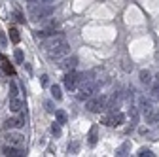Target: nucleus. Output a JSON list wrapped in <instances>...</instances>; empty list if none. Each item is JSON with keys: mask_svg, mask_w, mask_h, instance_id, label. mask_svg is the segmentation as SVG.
Segmentation results:
<instances>
[{"mask_svg": "<svg viewBox=\"0 0 159 157\" xmlns=\"http://www.w3.org/2000/svg\"><path fill=\"white\" fill-rule=\"evenodd\" d=\"M44 106H46V110H48L49 114H53V112H55V108H53V102H51V101H46V102H44Z\"/></svg>", "mask_w": 159, "mask_h": 157, "instance_id": "25", "label": "nucleus"}, {"mask_svg": "<svg viewBox=\"0 0 159 157\" xmlns=\"http://www.w3.org/2000/svg\"><path fill=\"white\" fill-rule=\"evenodd\" d=\"M2 153H4L6 157H23V155H25V151H23L21 148H19V146H11V144L4 146Z\"/></svg>", "mask_w": 159, "mask_h": 157, "instance_id": "8", "label": "nucleus"}, {"mask_svg": "<svg viewBox=\"0 0 159 157\" xmlns=\"http://www.w3.org/2000/svg\"><path fill=\"white\" fill-rule=\"evenodd\" d=\"M32 4H40V6H53L55 0H30Z\"/></svg>", "mask_w": 159, "mask_h": 157, "instance_id": "22", "label": "nucleus"}, {"mask_svg": "<svg viewBox=\"0 0 159 157\" xmlns=\"http://www.w3.org/2000/svg\"><path fill=\"white\" fill-rule=\"evenodd\" d=\"M51 132H53L55 136H59V134H61V123H59V121H55V123L51 125Z\"/></svg>", "mask_w": 159, "mask_h": 157, "instance_id": "24", "label": "nucleus"}, {"mask_svg": "<svg viewBox=\"0 0 159 157\" xmlns=\"http://www.w3.org/2000/svg\"><path fill=\"white\" fill-rule=\"evenodd\" d=\"M15 17H17V21H19V23H25V17H23L21 13H19V11L15 13Z\"/></svg>", "mask_w": 159, "mask_h": 157, "instance_id": "30", "label": "nucleus"}, {"mask_svg": "<svg viewBox=\"0 0 159 157\" xmlns=\"http://www.w3.org/2000/svg\"><path fill=\"white\" fill-rule=\"evenodd\" d=\"M2 68H4V72H6L8 76H13V74H15L13 66H11V65L8 63V59H4V57H2Z\"/></svg>", "mask_w": 159, "mask_h": 157, "instance_id": "17", "label": "nucleus"}, {"mask_svg": "<svg viewBox=\"0 0 159 157\" xmlns=\"http://www.w3.org/2000/svg\"><path fill=\"white\" fill-rule=\"evenodd\" d=\"M10 96H17V85L11 82V85H10Z\"/></svg>", "mask_w": 159, "mask_h": 157, "instance_id": "27", "label": "nucleus"}, {"mask_svg": "<svg viewBox=\"0 0 159 157\" xmlns=\"http://www.w3.org/2000/svg\"><path fill=\"white\" fill-rule=\"evenodd\" d=\"M0 44L6 46V36H4V32H2V30H0Z\"/></svg>", "mask_w": 159, "mask_h": 157, "instance_id": "29", "label": "nucleus"}, {"mask_svg": "<svg viewBox=\"0 0 159 157\" xmlns=\"http://www.w3.org/2000/svg\"><path fill=\"white\" fill-rule=\"evenodd\" d=\"M76 66H78V59H76V57H68V55L63 59V63H61V68H63L65 72H70V70H74Z\"/></svg>", "mask_w": 159, "mask_h": 157, "instance_id": "10", "label": "nucleus"}, {"mask_svg": "<svg viewBox=\"0 0 159 157\" xmlns=\"http://www.w3.org/2000/svg\"><path fill=\"white\" fill-rule=\"evenodd\" d=\"M123 68H125V70H133V63L129 65V61H125V65H123Z\"/></svg>", "mask_w": 159, "mask_h": 157, "instance_id": "31", "label": "nucleus"}, {"mask_svg": "<svg viewBox=\"0 0 159 157\" xmlns=\"http://www.w3.org/2000/svg\"><path fill=\"white\" fill-rule=\"evenodd\" d=\"M53 13V6H40V4H29V15L32 19H48Z\"/></svg>", "mask_w": 159, "mask_h": 157, "instance_id": "1", "label": "nucleus"}, {"mask_svg": "<svg viewBox=\"0 0 159 157\" xmlns=\"http://www.w3.org/2000/svg\"><path fill=\"white\" fill-rule=\"evenodd\" d=\"M136 155H138V157H153L155 153H153L152 150H146V148H142V150H140V151H138Z\"/></svg>", "mask_w": 159, "mask_h": 157, "instance_id": "21", "label": "nucleus"}, {"mask_svg": "<svg viewBox=\"0 0 159 157\" xmlns=\"http://www.w3.org/2000/svg\"><path fill=\"white\" fill-rule=\"evenodd\" d=\"M95 144H97V127H93L89 132V146H95Z\"/></svg>", "mask_w": 159, "mask_h": 157, "instance_id": "20", "label": "nucleus"}, {"mask_svg": "<svg viewBox=\"0 0 159 157\" xmlns=\"http://www.w3.org/2000/svg\"><path fill=\"white\" fill-rule=\"evenodd\" d=\"M144 117H146V123H157L159 121V108L152 106L144 112Z\"/></svg>", "mask_w": 159, "mask_h": 157, "instance_id": "9", "label": "nucleus"}, {"mask_svg": "<svg viewBox=\"0 0 159 157\" xmlns=\"http://www.w3.org/2000/svg\"><path fill=\"white\" fill-rule=\"evenodd\" d=\"M106 99H108V96H104V95H93V96H89V99H87L85 108L89 112H93V114L102 112L104 106H106Z\"/></svg>", "mask_w": 159, "mask_h": 157, "instance_id": "2", "label": "nucleus"}, {"mask_svg": "<svg viewBox=\"0 0 159 157\" xmlns=\"http://www.w3.org/2000/svg\"><path fill=\"white\" fill-rule=\"evenodd\" d=\"M15 61L17 63H23V51L21 49H15Z\"/></svg>", "mask_w": 159, "mask_h": 157, "instance_id": "26", "label": "nucleus"}, {"mask_svg": "<svg viewBox=\"0 0 159 157\" xmlns=\"http://www.w3.org/2000/svg\"><path fill=\"white\" fill-rule=\"evenodd\" d=\"M129 151H131V142H123L121 146L116 150V155L117 157H125V155H129Z\"/></svg>", "mask_w": 159, "mask_h": 157, "instance_id": "14", "label": "nucleus"}, {"mask_svg": "<svg viewBox=\"0 0 159 157\" xmlns=\"http://www.w3.org/2000/svg\"><path fill=\"white\" fill-rule=\"evenodd\" d=\"M68 53H70V47L66 44H63V46H59L55 49H49L48 51V57L51 59V61H61V59H65Z\"/></svg>", "mask_w": 159, "mask_h": 157, "instance_id": "4", "label": "nucleus"}, {"mask_svg": "<svg viewBox=\"0 0 159 157\" xmlns=\"http://www.w3.org/2000/svg\"><path fill=\"white\" fill-rule=\"evenodd\" d=\"M127 115H129V119H131V125H136V123H138V108H136L134 104H129Z\"/></svg>", "mask_w": 159, "mask_h": 157, "instance_id": "13", "label": "nucleus"}, {"mask_svg": "<svg viewBox=\"0 0 159 157\" xmlns=\"http://www.w3.org/2000/svg\"><path fill=\"white\" fill-rule=\"evenodd\" d=\"M25 106V102L19 99V96H10V110L11 112H21Z\"/></svg>", "mask_w": 159, "mask_h": 157, "instance_id": "11", "label": "nucleus"}, {"mask_svg": "<svg viewBox=\"0 0 159 157\" xmlns=\"http://www.w3.org/2000/svg\"><path fill=\"white\" fill-rule=\"evenodd\" d=\"M55 117H57V121L61 123V125H63V123H66V119H68V115H66V112H65V110H57V112H55Z\"/></svg>", "mask_w": 159, "mask_h": 157, "instance_id": "18", "label": "nucleus"}, {"mask_svg": "<svg viewBox=\"0 0 159 157\" xmlns=\"http://www.w3.org/2000/svg\"><path fill=\"white\" fill-rule=\"evenodd\" d=\"M140 82L144 83V85H152V74L148 72V70H140Z\"/></svg>", "mask_w": 159, "mask_h": 157, "instance_id": "15", "label": "nucleus"}, {"mask_svg": "<svg viewBox=\"0 0 159 157\" xmlns=\"http://www.w3.org/2000/svg\"><path fill=\"white\" fill-rule=\"evenodd\" d=\"M51 95H53L55 101H61L63 99V93H61V87H59V85H51Z\"/></svg>", "mask_w": 159, "mask_h": 157, "instance_id": "19", "label": "nucleus"}, {"mask_svg": "<svg viewBox=\"0 0 159 157\" xmlns=\"http://www.w3.org/2000/svg\"><path fill=\"white\" fill-rule=\"evenodd\" d=\"M6 142L8 144H11V146H23L25 144V136L21 134V132H8L6 134Z\"/></svg>", "mask_w": 159, "mask_h": 157, "instance_id": "7", "label": "nucleus"}, {"mask_svg": "<svg viewBox=\"0 0 159 157\" xmlns=\"http://www.w3.org/2000/svg\"><path fill=\"white\" fill-rule=\"evenodd\" d=\"M63 44H66V38H65V34H51L48 40H44V49L46 51H49V49H55V47H59V46H63Z\"/></svg>", "mask_w": 159, "mask_h": 157, "instance_id": "3", "label": "nucleus"}, {"mask_svg": "<svg viewBox=\"0 0 159 157\" xmlns=\"http://www.w3.org/2000/svg\"><path fill=\"white\" fill-rule=\"evenodd\" d=\"M10 38H11V42H13V44L19 42V32H17V29H10Z\"/></svg>", "mask_w": 159, "mask_h": 157, "instance_id": "23", "label": "nucleus"}, {"mask_svg": "<svg viewBox=\"0 0 159 157\" xmlns=\"http://www.w3.org/2000/svg\"><path fill=\"white\" fill-rule=\"evenodd\" d=\"M138 104H140V110H142V114H144L148 108H152V106H153V102H152L150 99H146V96H140V101H138Z\"/></svg>", "mask_w": 159, "mask_h": 157, "instance_id": "16", "label": "nucleus"}, {"mask_svg": "<svg viewBox=\"0 0 159 157\" xmlns=\"http://www.w3.org/2000/svg\"><path fill=\"white\" fill-rule=\"evenodd\" d=\"M78 83H80V74H76V72H66V76H65V87L70 89V91H74V89L78 87Z\"/></svg>", "mask_w": 159, "mask_h": 157, "instance_id": "6", "label": "nucleus"}, {"mask_svg": "<svg viewBox=\"0 0 159 157\" xmlns=\"http://www.w3.org/2000/svg\"><path fill=\"white\" fill-rule=\"evenodd\" d=\"M78 148H80V144H78V142H74L72 146H68V151H70V153H76V151H78Z\"/></svg>", "mask_w": 159, "mask_h": 157, "instance_id": "28", "label": "nucleus"}, {"mask_svg": "<svg viewBox=\"0 0 159 157\" xmlns=\"http://www.w3.org/2000/svg\"><path fill=\"white\" fill-rule=\"evenodd\" d=\"M23 125H25L23 119H19V117H11V119H8L4 123V129H21Z\"/></svg>", "mask_w": 159, "mask_h": 157, "instance_id": "12", "label": "nucleus"}, {"mask_svg": "<svg viewBox=\"0 0 159 157\" xmlns=\"http://www.w3.org/2000/svg\"><path fill=\"white\" fill-rule=\"evenodd\" d=\"M123 119H125V115H123L121 112H110L104 119H102V123L108 125V127H117V125L123 123Z\"/></svg>", "mask_w": 159, "mask_h": 157, "instance_id": "5", "label": "nucleus"}]
</instances>
